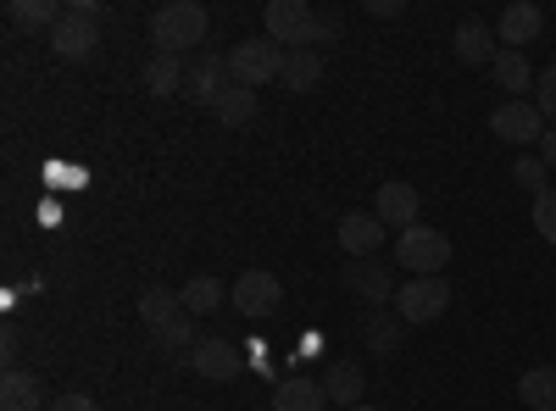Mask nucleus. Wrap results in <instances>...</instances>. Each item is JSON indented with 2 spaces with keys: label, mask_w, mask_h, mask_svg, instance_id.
<instances>
[{
  "label": "nucleus",
  "mask_w": 556,
  "mask_h": 411,
  "mask_svg": "<svg viewBox=\"0 0 556 411\" xmlns=\"http://www.w3.org/2000/svg\"><path fill=\"white\" fill-rule=\"evenodd\" d=\"M212 28V12L201 0H167V7L151 17V39H156V56H195V44L206 39Z\"/></svg>",
  "instance_id": "nucleus-1"
},
{
  "label": "nucleus",
  "mask_w": 556,
  "mask_h": 411,
  "mask_svg": "<svg viewBox=\"0 0 556 411\" xmlns=\"http://www.w3.org/2000/svg\"><path fill=\"white\" fill-rule=\"evenodd\" d=\"M345 290L356 295V300H367V306H390L395 300V279H390V267L384 261H356V267H345Z\"/></svg>",
  "instance_id": "nucleus-11"
},
{
  "label": "nucleus",
  "mask_w": 556,
  "mask_h": 411,
  "mask_svg": "<svg viewBox=\"0 0 556 411\" xmlns=\"http://www.w3.org/2000/svg\"><path fill=\"white\" fill-rule=\"evenodd\" d=\"M228 89H235V67H228V56L195 51L190 62H184V95H190L195 106H217Z\"/></svg>",
  "instance_id": "nucleus-6"
},
{
  "label": "nucleus",
  "mask_w": 556,
  "mask_h": 411,
  "mask_svg": "<svg viewBox=\"0 0 556 411\" xmlns=\"http://www.w3.org/2000/svg\"><path fill=\"white\" fill-rule=\"evenodd\" d=\"M51 51L62 62H89L101 51V12L96 7H67L62 23L51 28Z\"/></svg>",
  "instance_id": "nucleus-4"
},
{
  "label": "nucleus",
  "mask_w": 556,
  "mask_h": 411,
  "mask_svg": "<svg viewBox=\"0 0 556 411\" xmlns=\"http://www.w3.org/2000/svg\"><path fill=\"white\" fill-rule=\"evenodd\" d=\"M51 400H45L39 378L23 373V368H7V378H0V411H45Z\"/></svg>",
  "instance_id": "nucleus-18"
},
{
  "label": "nucleus",
  "mask_w": 556,
  "mask_h": 411,
  "mask_svg": "<svg viewBox=\"0 0 556 411\" xmlns=\"http://www.w3.org/2000/svg\"><path fill=\"white\" fill-rule=\"evenodd\" d=\"M190 368H195L201 378H212V384H235V378L245 373V350L228 345V339H201V345L190 350Z\"/></svg>",
  "instance_id": "nucleus-10"
},
{
  "label": "nucleus",
  "mask_w": 556,
  "mask_h": 411,
  "mask_svg": "<svg viewBox=\"0 0 556 411\" xmlns=\"http://www.w3.org/2000/svg\"><path fill=\"white\" fill-rule=\"evenodd\" d=\"M451 51H456V62H468V67H490V62L501 56V44H495L490 23L468 17V23H456V34H451Z\"/></svg>",
  "instance_id": "nucleus-13"
},
{
  "label": "nucleus",
  "mask_w": 556,
  "mask_h": 411,
  "mask_svg": "<svg viewBox=\"0 0 556 411\" xmlns=\"http://www.w3.org/2000/svg\"><path fill=\"white\" fill-rule=\"evenodd\" d=\"M367 12H374V17H401V0H374Z\"/></svg>",
  "instance_id": "nucleus-35"
},
{
  "label": "nucleus",
  "mask_w": 556,
  "mask_h": 411,
  "mask_svg": "<svg viewBox=\"0 0 556 411\" xmlns=\"http://www.w3.org/2000/svg\"><path fill=\"white\" fill-rule=\"evenodd\" d=\"M534 228H540V240H545V245H556V184L534 201Z\"/></svg>",
  "instance_id": "nucleus-30"
},
{
  "label": "nucleus",
  "mask_w": 556,
  "mask_h": 411,
  "mask_svg": "<svg viewBox=\"0 0 556 411\" xmlns=\"http://www.w3.org/2000/svg\"><path fill=\"white\" fill-rule=\"evenodd\" d=\"M351 411H379V406H351Z\"/></svg>",
  "instance_id": "nucleus-37"
},
{
  "label": "nucleus",
  "mask_w": 556,
  "mask_h": 411,
  "mask_svg": "<svg viewBox=\"0 0 556 411\" xmlns=\"http://www.w3.org/2000/svg\"><path fill=\"white\" fill-rule=\"evenodd\" d=\"M278 78H285V89L306 95V89L323 84V56H317V51H290V56H285V73H278Z\"/></svg>",
  "instance_id": "nucleus-21"
},
{
  "label": "nucleus",
  "mask_w": 556,
  "mask_h": 411,
  "mask_svg": "<svg viewBox=\"0 0 556 411\" xmlns=\"http://www.w3.org/2000/svg\"><path fill=\"white\" fill-rule=\"evenodd\" d=\"M362 389H367V373L356 368V361L334 356L329 368H323V395H329V400H340L345 411H351V406H362Z\"/></svg>",
  "instance_id": "nucleus-17"
},
{
  "label": "nucleus",
  "mask_w": 556,
  "mask_h": 411,
  "mask_svg": "<svg viewBox=\"0 0 556 411\" xmlns=\"http://www.w3.org/2000/svg\"><path fill=\"white\" fill-rule=\"evenodd\" d=\"M178 317H190L184 311V300L173 295V290H146L139 295V323H146V334H156V329H167V323H178Z\"/></svg>",
  "instance_id": "nucleus-19"
},
{
  "label": "nucleus",
  "mask_w": 556,
  "mask_h": 411,
  "mask_svg": "<svg viewBox=\"0 0 556 411\" xmlns=\"http://www.w3.org/2000/svg\"><path fill=\"white\" fill-rule=\"evenodd\" d=\"M451 261V240L440 234V228H406V234H395V267H406L412 279H440V267Z\"/></svg>",
  "instance_id": "nucleus-2"
},
{
  "label": "nucleus",
  "mask_w": 556,
  "mask_h": 411,
  "mask_svg": "<svg viewBox=\"0 0 556 411\" xmlns=\"http://www.w3.org/2000/svg\"><path fill=\"white\" fill-rule=\"evenodd\" d=\"M401 334H406L401 317H390V311L367 317V345H374V356H395V350H401Z\"/></svg>",
  "instance_id": "nucleus-27"
},
{
  "label": "nucleus",
  "mask_w": 556,
  "mask_h": 411,
  "mask_svg": "<svg viewBox=\"0 0 556 411\" xmlns=\"http://www.w3.org/2000/svg\"><path fill=\"white\" fill-rule=\"evenodd\" d=\"M540 162H545V167L556 172V123L545 128V140H540Z\"/></svg>",
  "instance_id": "nucleus-34"
},
{
  "label": "nucleus",
  "mask_w": 556,
  "mask_h": 411,
  "mask_svg": "<svg viewBox=\"0 0 556 411\" xmlns=\"http://www.w3.org/2000/svg\"><path fill=\"white\" fill-rule=\"evenodd\" d=\"M45 411H96V400H89V395H78V389H73V395H56V400L45 406Z\"/></svg>",
  "instance_id": "nucleus-32"
},
{
  "label": "nucleus",
  "mask_w": 556,
  "mask_h": 411,
  "mask_svg": "<svg viewBox=\"0 0 556 411\" xmlns=\"http://www.w3.org/2000/svg\"><path fill=\"white\" fill-rule=\"evenodd\" d=\"M262 28H267L273 44H285V51H312V39H317V12L306 7V0H267Z\"/></svg>",
  "instance_id": "nucleus-3"
},
{
  "label": "nucleus",
  "mask_w": 556,
  "mask_h": 411,
  "mask_svg": "<svg viewBox=\"0 0 556 411\" xmlns=\"http://www.w3.org/2000/svg\"><path fill=\"white\" fill-rule=\"evenodd\" d=\"M323 406H329V395H323V378L290 373V378L273 384V411H323Z\"/></svg>",
  "instance_id": "nucleus-16"
},
{
  "label": "nucleus",
  "mask_w": 556,
  "mask_h": 411,
  "mask_svg": "<svg viewBox=\"0 0 556 411\" xmlns=\"http://www.w3.org/2000/svg\"><path fill=\"white\" fill-rule=\"evenodd\" d=\"M545 172H551V167H545L540 156H518V167H513V178H518V184H523V190H529L534 201H540V195L551 190V184H545Z\"/></svg>",
  "instance_id": "nucleus-29"
},
{
  "label": "nucleus",
  "mask_w": 556,
  "mask_h": 411,
  "mask_svg": "<svg viewBox=\"0 0 556 411\" xmlns=\"http://www.w3.org/2000/svg\"><path fill=\"white\" fill-rule=\"evenodd\" d=\"M518 400L534 411H556V368H529L518 378Z\"/></svg>",
  "instance_id": "nucleus-23"
},
{
  "label": "nucleus",
  "mask_w": 556,
  "mask_h": 411,
  "mask_svg": "<svg viewBox=\"0 0 556 411\" xmlns=\"http://www.w3.org/2000/svg\"><path fill=\"white\" fill-rule=\"evenodd\" d=\"M228 300H235V311H245V317H273L278 300H285V284H278L267 267H251V272H240V279H235Z\"/></svg>",
  "instance_id": "nucleus-9"
},
{
  "label": "nucleus",
  "mask_w": 556,
  "mask_h": 411,
  "mask_svg": "<svg viewBox=\"0 0 556 411\" xmlns=\"http://www.w3.org/2000/svg\"><path fill=\"white\" fill-rule=\"evenodd\" d=\"M178 300H184V311H190V317H206V311L223 306V284L212 279V272H195V279L178 290Z\"/></svg>",
  "instance_id": "nucleus-24"
},
{
  "label": "nucleus",
  "mask_w": 556,
  "mask_h": 411,
  "mask_svg": "<svg viewBox=\"0 0 556 411\" xmlns=\"http://www.w3.org/2000/svg\"><path fill=\"white\" fill-rule=\"evenodd\" d=\"M417 206H424V201H417V190H412V184H401V178H390V184L379 190L374 217H379L384 228H401V234H406V228H417Z\"/></svg>",
  "instance_id": "nucleus-15"
},
{
  "label": "nucleus",
  "mask_w": 556,
  "mask_h": 411,
  "mask_svg": "<svg viewBox=\"0 0 556 411\" xmlns=\"http://www.w3.org/2000/svg\"><path fill=\"white\" fill-rule=\"evenodd\" d=\"M0 350H7V361L17 356V329H12V323H7V334H0Z\"/></svg>",
  "instance_id": "nucleus-36"
},
{
  "label": "nucleus",
  "mask_w": 556,
  "mask_h": 411,
  "mask_svg": "<svg viewBox=\"0 0 556 411\" xmlns=\"http://www.w3.org/2000/svg\"><path fill=\"white\" fill-rule=\"evenodd\" d=\"M285 44H273L267 34L262 39H240L235 51H228V67H235V84L240 89H262V84H273L278 73H285Z\"/></svg>",
  "instance_id": "nucleus-5"
},
{
  "label": "nucleus",
  "mask_w": 556,
  "mask_h": 411,
  "mask_svg": "<svg viewBox=\"0 0 556 411\" xmlns=\"http://www.w3.org/2000/svg\"><path fill=\"white\" fill-rule=\"evenodd\" d=\"M146 89H151V95H184V62L178 56H151Z\"/></svg>",
  "instance_id": "nucleus-28"
},
{
  "label": "nucleus",
  "mask_w": 556,
  "mask_h": 411,
  "mask_svg": "<svg viewBox=\"0 0 556 411\" xmlns=\"http://www.w3.org/2000/svg\"><path fill=\"white\" fill-rule=\"evenodd\" d=\"M212 117H217L223 128H245V123L256 117V89H240V84H235V89H228V95L212 106Z\"/></svg>",
  "instance_id": "nucleus-26"
},
{
  "label": "nucleus",
  "mask_w": 556,
  "mask_h": 411,
  "mask_svg": "<svg viewBox=\"0 0 556 411\" xmlns=\"http://www.w3.org/2000/svg\"><path fill=\"white\" fill-rule=\"evenodd\" d=\"M490 133L506 145H534V140H545V117L534 101H501L490 112Z\"/></svg>",
  "instance_id": "nucleus-8"
},
{
  "label": "nucleus",
  "mask_w": 556,
  "mask_h": 411,
  "mask_svg": "<svg viewBox=\"0 0 556 411\" xmlns=\"http://www.w3.org/2000/svg\"><path fill=\"white\" fill-rule=\"evenodd\" d=\"M540 28H545V12L534 7V0H513V7L501 12V51H523V44H534L540 39Z\"/></svg>",
  "instance_id": "nucleus-12"
},
{
  "label": "nucleus",
  "mask_w": 556,
  "mask_h": 411,
  "mask_svg": "<svg viewBox=\"0 0 556 411\" xmlns=\"http://www.w3.org/2000/svg\"><path fill=\"white\" fill-rule=\"evenodd\" d=\"M334 34H340V12H317V39H312V44L334 39Z\"/></svg>",
  "instance_id": "nucleus-33"
},
{
  "label": "nucleus",
  "mask_w": 556,
  "mask_h": 411,
  "mask_svg": "<svg viewBox=\"0 0 556 411\" xmlns=\"http://www.w3.org/2000/svg\"><path fill=\"white\" fill-rule=\"evenodd\" d=\"M534 106H540V117H551V123H556V67H545V73H540V95H534Z\"/></svg>",
  "instance_id": "nucleus-31"
},
{
  "label": "nucleus",
  "mask_w": 556,
  "mask_h": 411,
  "mask_svg": "<svg viewBox=\"0 0 556 411\" xmlns=\"http://www.w3.org/2000/svg\"><path fill=\"white\" fill-rule=\"evenodd\" d=\"M62 12H67V7H56V0H12V7H7V17H12L17 28H56Z\"/></svg>",
  "instance_id": "nucleus-25"
},
{
  "label": "nucleus",
  "mask_w": 556,
  "mask_h": 411,
  "mask_svg": "<svg viewBox=\"0 0 556 411\" xmlns=\"http://www.w3.org/2000/svg\"><path fill=\"white\" fill-rule=\"evenodd\" d=\"M490 73H495V84L506 89L513 101H523V89H534V67H529V51H501L495 62H490Z\"/></svg>",
  "instance_id": "nucleus-20"
},
{
  "label": "nucleus",
  "mask_w": 556,
  "mask_h": 411,
  "mask_svg": "<svg viewBox=\"0 0 556 411\" xmlns=\"http://www.w3.org/2000/svg\"><path fill=\"white\" fill-rule=\"evenodd\" d=\"M384 234H390V228H384L374 211H351V217L340 222V251L356 256V261H367V256L384 245Z\"/></svg>",
  "instance_id": "nucleus-14"
},
{
  "label": "nucleus",
  "mask_w": 556,
  "mask_h": 411,
  "mask_svg": "<svg viewBox=\"0 0 556 411\" xmlns=\"http://www.w3.org/2000/svg\"><path fill=\"white\" fill-rule=\"evenodd\" d=\"M451 306V284L445 279H406L395 290V311H401V323H434V317Z\"/></svg>",
  "instance_id": "nucleus-7"
},
{
  "label": "nucleus",
  "mask_w": 556,
  "mask_h": 411,
  "mask_svg": "<svg viewBox=\"0 0 556 411\" xmlns=\"http://www.w3.org/2000/svg\"><path fill=\"white\" fill-rule=\"evenodd\" d=\"M151 345H156L162 356H178V361H190V350L201 345V334H195V317H178V323L156 329V334H151Z\"/></svg>",
  "instance_id": "nucleus-22"
}]
</instances>
